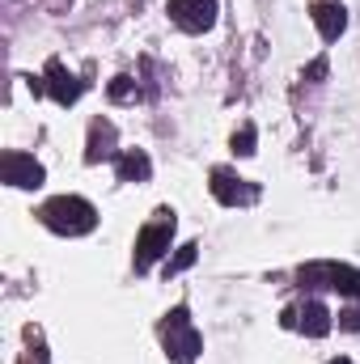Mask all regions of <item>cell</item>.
<instances>
[{"instance_id": "cell-1", "label": "cell", "mask_w": 360, "mask_h": 364, "mask_svg": "<svg viewBox=\"0 0 360 364\" xmlns=\"http://www.w3.org/2000/svg\"><path fill=\"white\" fill-rule=\"evenodd\" d=\"M38 220L51 233H60V237H81V233H93L97 212H93L90 199H81V195H55V199H47L38 208Z\"/></svg>"}, {"instance_id": "cell-2", "label": "cell", "mask_w": 360, "mask_h": 364, "mask_svg": "<svg viewBox=\"0 0 360 364\" xmlns=\"http://www.w3.org/2000/svg\"><path fill=\"white\" fill-rule=\"evenodd\" d=\"M162 343H166V352H170L174 364H195V356L203 352V339H199V331L191 326L186 305H174V309L166 314V322H162Z\"/></svg>"}, {"instance_id": "cell-3", "label": "cell", "mask_w": 360, "mask_h": 364, "mask_svg": "<svg viewBox=\"0 0 360 364\" xmlns=\"http://www.w3.org/2000/svg\"><path fill=\"white\" fill-rule=\"evenodd\" d=\"M174 229H179V220H174V212H166V208H162V212L140 229V237H136V272H149V267L170 250Z\"/></svg>"}, {"instance_id": "cell-4", "label": "cell", "mask_w": 360, "mask_h": 364, "mask_svg": "<svg viewBox=\"0 0 360 364\" xmlns=\"http://www.w3.org/2000/svg\"><path fill=\"white\" fill-rule=\"evenodd\" d=\"M301 284L335 288L344 296H360V272L356 267H344V263H309V267H301Z\"/></svg>"}, {"instance_id": "cell-5", "label": "cell", "mask_w": 360, "mask_h": 364, "mask_svg": "<svg viewBox=\"0 0 360 364\" xmlns=\"http://www.w3.org/2000/svg\"><path fill=\"white\" fill-rule=\"evenodd\" d=\"M212 195H216V203H225V208H250L255 199H259V186L255 182H246V178H238L233 170H212Z\"/></svg>"}, {"instance_id": "cell-6", "label": "cell", "mask_w": 360, "mask_h": 364, "mask_svg": "<svg viewBox=\"0 0 360 364\" xmlns=\"http://www.w3.org/2000/svg\"><path fill=\"white\" fill-rule=\"evenodd\" d=\"M284 326H292V331H301V335H309V339H322V335L331 331V309L309 296V301L284 309Z\"/></svg>"}, {"instance_id": "cell-7", "label": "cell", "mask_w": 360, "mask_h": 364, "mask_svg": "<svg viewBox=\"0 0 360 364\" xmlns=\"http://www.w3.org/2000/svg\"><path fill=\"white\" fill-rule=\"evenodd\" d=\"M170 21L186 34H203L216 26V0H170Z\"/></svg>"}, {"instance_id": "cell-8", "label": "cell", "mask_w": 360, "mask_h": 364, "mask_svg": "<svg viewBox=\"0 0 360 364\" xmlns=\"http://www.w3.org/2000/svg\"><path fill=\"white\" fill-rule=\"evenodd\" d=\"M0 174L9 186H21V191H34V186H43V166L34 161V157H26V153H4L0 157Z\"/></svg>"}, {"instance_id": "cell-9", "label": "cell", "mask_w": 360, "mask_h": 364, "mask_svg": "<svg viewBox=\"0 0 360 364\" xmlns=\"http://www.w3.org/2000/svg\"><path fill=\"white\" fill-rule=\"evenodd\" d=\"M43 90L51 93V102H60V106H73V102L85 93V81H77V77H73V73H68L60 60H51V64H47V85H43Z\"/></svg>"}, {"instance_id": "cell-10", "label": "cell", "mask_w": 360, "mask_h": 364, "mask_svg": "<svg viewBox=\"0 0 360 364\" xmlns=\"http://www.w3.org/2000/svg\"><path fill=\"white\" fill-rule=\"evenodd\" d=\"M309 17H314L318 34H322L327 43H335V38L348 30V13H344L339 0H314V4H309Z\"/></svg>"}, {"instance_id": "cell-11", "label": "cell", "mask_w": 360, "mask_h": 364, "mask_svg": "<svg viewBox=\"0 0 360 364\" xmlns=\"http://www.w3.org/2000/svg\"><path fill=\"white\" fill-rule=\"evenodd\" d=\"M106 157H119V149H115V123H110V119H93L90 123V144H85V161L97 166V161H106Z\"/></svg>"}, {"instance_id": "cell-12", "label": "cell", "mask_w": 360, "mask_h": 364, "mask_svg": "<svg viewBox=\"0 0 360 364\" xmlns=\"http://www.w3.org/2000/svg\"><path fill=\"white\" fill-rule=\"evenodd\" d=\"M115 170H119V182H144L153 174V166H149V157L140 149H123L115 157Z\"/></svg>"}, {"instance_id": "cell-13", "label": "cell", "mask_w": 360, "mask_h": 364, "mask_svg": "<svg viewBox=\"0 0 360 364\" xmlns=\"http://www.w3.org/2000/svg\"><path fill=\"white\" fill-rule=\"evenodd\" d=\"M106 93H110V102H136V97H140V85H136L132 77H115V81L106 85Z\"/></svg>"}, {"instance_id": "cell-14", "label": "cell", "mask_w": 360, "mask_h": 364, "mask_svg": "<svg viewBox=\"0 0 360 364\" xmlns=\"http://www.w3.org/2000/svg\"><path fill=\"white\" fill-rule=\"evenodd\" d=\"M195 255H199V246L195 242H186V246H179V255L166 263V275H179V272H186L191 263H195Z\"/></svg>"}, {"instance_id": "cell-15", "label": "cell", "mask_w": 360, "mask_h": 364, "mask_svg": "<svg viewBox=\"0 0 360 364\" xmlns=\"http://www.w3.org/2000/svg\"><path fill=\"white\" fill-rule=\"evenodd\" d=\"M233 153H238V157H255V127H250V123H242V127L233 132Z\"/></svg>"}, {"instance_id": "cell-16", "label": "cell", "mask_w": 360, "mask_h": 364, "mask_svg": "<svg viewBox=\"0 0 360 364\" xmlns=\"http://www.w3.org/2000/svg\"><path fill=\"white\" fill-rule=\"evenodd\" d=\"M339 331H360V305H352V309L339 314Z\"/></svg>"}, {"instance_id": "cell-17", "label": "cell", "mask_w": 360, "mask_h": 364, "mask_svg": "<svg viewBox=\"0 0 360 364\" xmlns=\"http://www.w3.org/2000/svg\"><path fill=\"white\" fill-rule=\"evenodd\" d=\"M309 81H318V77H327V60H318V64H309V73H305Z\"/></svg>"}, {"instance_id": "cell-18", "label": "cell", "mask_w": 360, "mask_h": 364, "mask_svg": "<svg viewBox=\"0 0 360 364\" xmlns=\"http://www.w3.org/2000/svg\"><path fill=\"white\" fill-rule=\"evenodd\" d=\"M21 364H47V356H43V352H30V356H26Z\"/></svg>"}, {"instance_id": "cell-19", "label": "cell", "mask_w": 360, "mask_h": 364, "mask_svg": "<svg viewBox=\"0 0 360 364\" xmlns=\"http://www.w3.org/2000/svg\"><path fill=\"white\" fill-rule=\"evenodd\" d=\"M331 364H352V360H344V356H339V360H331Z\"/></svg>"}]
</instances>
